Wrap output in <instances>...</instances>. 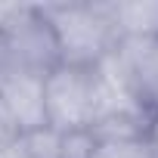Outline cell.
Segmentation results:
<instances>
[{
	"instance_id": "8",
	"label": "cell",
	"mask_w": 158,
	"mask_h": 158,
	"mask_svg": "<svg viewBox=\"0 0 158 158\" xmlns=\"http://www.w3.org/2000/svg\"><path fill=\"white\" fill-rule=\"evenodd\" d=\"M93 146H96V136L90 130L59 133V152H56V158H93Z\"/></svg>"
},
{
	"instance_id": "1",
	"label": "cell",
	"mask_w": 158,
	"mask_h": 158,
	"mask_svg": "<svg viewBox=\"0 0 158 158\" xmlns=\"http://www.w3.org/2000/svg\"><path fill=\"white\" fill-rule=\"evenodd\" d=\"M40 10L50 22L62 65L96 68L121 44L109 3H47Z\"/></svg>"
},
{
	"instance_id": "5",
	"label": "cell",
	"mask_w": 158,
	"mask_h": 158,
	"mask_svg": "<svg viewBox=\"0 0 158 158\" xmlns=\"http://www.w3.org/2000/svg\"><path fill=\"white\" fill-rule=\"evenodd\" d=\"M115 53H118V59L127 71V81H130L136 102L155 121L158 118V34L124 37Z\"/></svg>"
},
{
	"instance_id": "2",
	"label": "cell",
	"mask_w": 158,
	"mask_h": 158,
	"mask_svg": "<svg viewBox=\"0 0 158 158\" xmlns=\"http://www.w3.org/2000/svg\"><path fill=\"white\" fill-rule=\"evenodd\" d=\"M59 65V50L40 6L0 3V74H47Z\"/></svg>"
},
{
	"instance_id": "4",
	"label": "cell",
	"mask_w": 158,
	"mask_h": 158,
	"mask_svg": "<svg viewBox=\"0 0 158 158\" xmlns=\"http://www.w3.org/2000/svg\"><path fill=\"white\" fill-rule=\"evenodd\" d=\"M47 127L44 77L40 74H0V136L19 139Z\"/></svg>"
},
{
	"instance_id": "9",
	"label": "cell",
	"mask_w": 158,
	"mask_h": 158,
	"mask_svg": "<svg viewBox=\"0 0 158 158\" xmlns=\"http://www.w3.org/2000/svg\"><path fill=\"white\" fill-rule=\"evenodd\" d=\"M149 146H152V158H158V118L149 127Z\"/></svg>"
},
{
	"instance_id": "7",
	"label": "cell",
	"mask_w": 158,
	"mask_h": 158,
	"mask_svg": "<svg viewBox=\"0 0 158 158\" xmlns=\"http://www.w3.org/2000/svg\"><path fill=\"white\" fill-rule=\"evenodd\" d=\"M93 158H152L149 136L136 139H96Z\"/></svg>"
},
{
	"instance_id": "3",
	"label": "cell",
	"mask_w": 158,
	"mask_h": 158,
	"mask_svg": "<svg viewBox=\"0 0 158 158\" xmlns=\"http://www.w3.org/2000/svg\"><path fill=\"white\" fill-rule=\"evenodd\" d=\"M44 112L47 127L59 133L90 130L96 121V81L93 68L56 65L44 74Z\"/></svg>"
},
{
	"instance_id": "6",
	"label": "cell",
	"mask_w": 158,
	"mask_h": 158,
	"mask_svg": "<svg viewBox=\"0 0 158 158\" xmlns=\"http://www.w3.org/2000/svg\"><path fill=\"white\" fill-rule=\"evenodd\" d=\"M112 22L124 37H152L158 34V0H130V3H109Z\"/></svg>"
}]
</instances>
